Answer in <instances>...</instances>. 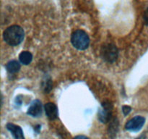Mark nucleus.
Listing matches in <instances>:
<instances>
[{
	"mask_svg": "<svg viewBox=\"0 0 148 139\" xmlns=\"http://www.w3.org/2000/svg\"><path fill=\"white\" fill-rule=\"evenodd\" d=\"M24 30L20 26L14 25L7 28L3 33V38L10 46H17L24 39Z\"/></svg>",
	"mask_w": 148,
	"mask_h": 139,
	"instance_id": "nucleus-1",
	"label": "nucleus"
},
{
	"mask_svg": "<svg viewBox=\"0 0 148 139\" xmlns=\"http://www.w3.org/2000/svg\"><path fill=\"white\" fill-rule=\"evenodd\" d=\"M71 41L74 47L78 50H85L88 49L90 44L88 35L82 30H77L72 34Z\"/></svg>",
	"mask_w": 148,
	"mask_h": 139,
	"instance_id": "nucleus-2",
	"label": "nucleus"
},
{
	"mask_svg": "<svg viewBox=\"0 0 148 139\" xmlns=\"http://www.w3.org/2000/svg\"><path fill=\"white\" fill-rule=\"evenodd\" d=\"M101 56L104 60L109 63L115 62L118 57V49L113 43L105 44L101 49Z\"/></svg>",
	"mask_w": 148,
	"mask_h": 139,
	"instance_id": "nucleus-3",
	"label": "nucleus"
},
{
	"mask_svg": "<svg viewBox=\"0 0 148 139\" xmlns=\"http://www.w3.org/2000/svg\"><path fill=\"white\" fill-rule=\"evenodd\" d=\"M112 113V104L109 101H105L103 103L101 108L98 111V120L102 123H107L111 120Z\"/></svg>",
	"mask_w": 148,
	"mask_h": 139,
	"instance_id": "nucleus-4",
	"label": "nucleus"
},
{
	"mask_svg": "<svg viewBox=\"0 0 148 139\" xmlns=\"http://www.w3.org/2000/svg\"><path fill=\"white\" fill-rule=\"evenodd\" d=\"M145 123V118L142 116H136L129 120L125 125V129L129 131L137 132L142 129Z\"/></svg>",
	"mask_w": 148,
	"mask_h": 139,
	"instance_id": "nucleus-5",
	"label": "nucleus"
},
{
	"mask_svg": "<svg viewBox=\"0 0 148 139\" xmlns=\"http://www.w3.org/2000/svg\"><path fill=\"white\" fill-rule=\"evenodd\" d=\"M43 111V107H42L41 102L39 100H35L30 104V107L28 108L27 114L32 117H39L42 114Z\"/></svg>",
	"mask_w": 148,
	"mask_h": 139,
	"instance_id": "nucleus-6",
	"label": "nucleus"
},
{
	"mask_svg": "<svg viewBox=\"0 0 148 139\" xmlns=\"http://www.w3.org/2000/svg\"><path fill=\"white\" fill-rule=\"evenodd\" d=\"M44 109L48 118L51 120H53L58 117V109L53 103H47L45 104Z\"/></svg>",
	"mask_w": 148,
	"mask_h": 139,
	"instance_id": "nucleus-7",
	"label": "nucleus"
},
{
	"mask_svg": "<svg viewBox=\"0 0 148 139\" xmlns=\"http://www.w3.org/2000/svg\"><path fill=\"white\" fill-rule=\"evenodd\" d=\"M7 128L11 133L14 139H25L23 131L20 126L12 123H8L7 125Z\"/></svg>",
	"mask_w": 148,
	"mask_h": 139,
	"instance_id": "nucleus-8",
	"label": "nucleus"
},
{
	"mask_svg": "<svg viewBox=\"0 0 148 139\" xmlns=\"http://www.w3.org/2000/svg\"><path fill=\"white\" fill-rule=\"evenodd\" d=\"M19 59L20 62L25 65H27L32 62L33 59V55L30 52L27 51H23L19 55Z\"/></svg>",
	"mask_w": 148,
	"mask_h": 139,
	"instance_id": "nucleus-9",
	"label": "nucleus"
},
{
	"mask_svg": "<svg viewBox=\"0 0 148 139\" xmlns=\"http://www.w3.org/2000/svg\"><path fill=\"white\" fill-rule=\"evenodd\" d=\"M7 70L10 73H16L20 69V62L16 60H12L9 62L6 65Z\"/></svg>",
	"mask_w": 148,
	"mask_h": 139,
	"instance_id": "nucleus-10",
	"label": "nucleus"
},
{
	"mask_svg": "<svg viewBox=\"0 0 148 139\" xmlns=\"http://www.w3.org/2000/svg\"><path fill=\"white\" fill-rule=\"evenodd\" d=\"M119 130V121L117 119L114 118V120L111 121V125H109V128H108V133H109L110 136L111 138H114V137L116 135L117 132Z\"/></svg>",
	"mask_w": 148,
	"mask_h": 139,
	"instance_id": "nucleus-11",
	"label": "nucleus"
},
{
	"mask_svg": "<svg viewBox=\"0 0 148 139\" xmlns=\"http://www.w3.org/2000/svg\"><path fill=\"white\" fill-rule=\"evenodd\" d=\"M132 108L130 107V106H123L122 107V111L123 113H124V115H127V114H130V112L131 111Z\"/></svg>",
	"mask_w": 148,
	"mask_h": 139,
	"instance_id": "nucleus-12",
	"label": "nucleus"
},
{
	"mask_svg": "<svg viewBox=\"0 0 148 139\" xmlns=\"http://www.w3.org/2000/svg\"><path fill=\"white\" fill-rule=\"evenodd\" d=\"M144 21L146 25L148 26V8L145 10L144 13Z\"/></svg>",
	"mask_w": 148,
	"mask_h": 139,
	"instance_id": "nucleus-13",
	"label": "nucleus"
},
{
	"mask_svg": "<svg viewBox=\"0 0 148 139\" xmlns=\"http://www.w3.org/2000/svg\"><path fill=\"white\" fill-rule=\"evenodd\" d=\"M74 139H90V138L85 136H76V137L74 138Z\"/></svg>",
	"mask_w": 148,
	"mask_h": 139,
	"instance_id": "nucleus-14",
	"label": "nucleus"
},
{
	"mask_svg": "<svg viewBox=\"0 0 148 139\" xmlns=\"http://www.w3.org/2000/svg\"><path fill=\"white\" fill-rule=\"evenodd\" d=\"M137 139H143V136H141V137L139 138H137Z\"/></svg>",
	"mask_w": 148,
	"mask_h": 139,
	"instance_id": "nucleus-15",
	"label": "nucleus"
}]
</instances>
